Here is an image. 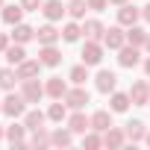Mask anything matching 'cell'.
<instances>
[{
	"label": "cell",
	"mask_w": 150,
	"mask_h": 150,
	"mask_svg": "<svg viewBox=\"0 0 150 150\" xmlns=\"http://www.w3.org/2000/svg\"><path fill=\"white\" fill-rule=\"evenodd\" d=\"M24 112H27V97H24V94H9V97L3 100V115L21 118Z\"/></svg>",
	"instance_id": "1"
},
{
	"label": "cell",
	"mask_w": 150,
	"mask_h": 150,
	"mask_svg": "<svg viewBox=\"0 0 150 150\" xmlns=\"http://www.w3.org/2000/svg\"><path fill=\"white\" fill-rule=\"evenodd\" d=\"M141 62V53H138V47H132V44H124L121 50H118V65L121 68H135Z\"/></svg>",
	"instance_id": "2"
},
{
	"label": "cell",
	"mask_w": 150,
	"mask_h": 150,
	"mask_svg": "<svg viewBox=\"0 0 150 150\" xmlns=\"http://www.w3.org/2000/svg\"><path fill=\"white\" fill-rule=\"evenodd\" d=\"M21 94L27 97V103H38V100H41L47 91H44V86H41V83L33 77V80H24V88H21Z\"/></svg>",
	"instance_id": "3"
},
{
	"label": "cell",
	"mask_w": 150,
	"mask_h": 150,
	"mask_svg": "<svg viewBox=\"0 0 150 150\" xmlns=\"http://www.w3.org/2000/svg\"><path fill=\"white\" fill-rule=\"evenodd\" d=\"M65 103H68V109H86V103H88V91H86L83 86H77V88H68V94H65Z\"/></svg>",
	"instance_id": "4"
},
{
	"label": "cell",
	"mask_w": 150,
	"mask_h": 150,
	"mask_svg": "<svg viewBox=\"0 0 150 150\" xmlns=\"http://www.w3.org/2000/svg\"><path fill=\"white\" fill-rule=\"evenodd\" d=\"M103 44H106L109 50H121V47L127 44V33H124L121 27H109L106 35H103Z\"/></svg>",
	"instance_id": "5"
},
{
	"label": "cell",
	"mask_w": 150,
	"mask_h": 150,
	"mask_svg": "<svg viewBox=\"0 0 150 150\" xmlns=\"http://www.w3.org/2000/svg\"><path fill=\"white\" fill-rule=\"evenodd\" d=\"M83 62L91 68V65H100L103 62V44H97V41H86V47H83Z\"/></svg>",
	"instance_id": "6"
},
{
	"label": "cell",
	"mask_w": 150,
	"mask_h": 150,
	"mask_svg": "<svg viewBox=\"0 0 150 150\" xmlns=\"http://www.w3.org/2000/svg\"><path fill=\"white\" fill-rule=\"evenodd\" d=\"M38 62H41L44 68H56V65L62 62V53L56 50V44H41V50H38Z\"/></svg>",
	"instance_id": "7"
},
{
	"label": "cell",
	"mask_w": 150,
	"mask_h": 150,
	"mask_svg": "<svg viewBox=\"0 0 150 150\" xmlns=\"http://www.w3.org/2000/svg\"><path fill=\"white\" fill-rule=\"evenodd\" d=\"M138 18H141V9H138V6H129V3L118 6V24H121V27H132Z\"/></svg>",
	"instance_id": "8"
},
{
	"label": "cell",
	"mask_w": 150,
	"mask_h": 150,
	"mask_svg": "<svg viewBox=\"0 0 150 150\" xmlns=\"http://www.w3.org/2000/svg\"><path fill=\"white\" fill-rule=\"evenodd\" d=\"M35 38H38V44H56L59 38H62V33L53 27V21L50 24H44V27H38L35 30Z\"/></svg>",
	"instance_id": "9"
},
{
	"label": "cell",
	"mask_w": 150,
	"mask_h": 150,
	"mask_svg": "<svg viewBox=\"0 0 150 150\" xmlns=\"http://www.w3.org/2000/svg\"><path fill=\"white\" fill-rule=\"evenodd\" d=\"M68 129L71 132H88L91 129V118H86L80 109H74V115L68 118Z\"/></svg>",
	"instance_id": "10"
},
{
	"label": "cell",
	"mask_w": 150,
	"mask_h": 150,
	"mask_svg": "<svg viewBox=\"0 0 150 150\" xmlns=\"http://www.w3.org/2000/svg\"><path fill=\"white\" fill-rule=\"evenodd\" d=\"M94 83H97V91L109 94V91H115V86H118V77H115V71H100L97 77H94Z\"/></svg>",
	"instance_id": "11"
},
{
	"label": "cell",
	"mask_w": 150,
	"mask_h": 150,
	"mask_svg": "<svg viewBox=\"0 0 150 150\" xmlns=\"http://www.w3.org/2000/svg\"><path fill=\"white\" fill-rule=\"evenodd\" d=\"M38 71H41L38 59H24L18 65V80H33V77H38Z\"/></svg>",
	"instance_id": "12"
},
{
	"label": "cell",
	"mask_w": 150,
	"mask_h": 150,
	"mask_svg": "<svg viewBox=\"0 0 150 150\" xmlns=\"http://www.w3.org/2000/svg\"><path fill=\"white\" fill-rule=\"evenodd\" d=\"M83 35H86L88 41H100V38L106 35V27H103L100 21H94V18H91V21H86V24H83Z\"/></svg>",
	"instance_id": "13"
},
{
	"label": "cell",
	"mask_w": 150,
	"mask_h": 150,
	"mask_svg": "<svg viewBox=\"0 0 150 150\" xmlns=\"http://www.w3.org/2000/svg\"><path fill=\"white\" fill-rule=\"evenodd\" d=\"M44 91H47L53 100H62V97L68 94V86H65V80H62V77H50V80H47V86H44Z\"/></svg>",
	"instance_id": "14"
},
{
	"label": "cell",
	"mask_w": 150,
	"mask_h": 150,
	"mask_svg": "<svg viewBox=\"0 0 150 150\" xmlns=\"http://www.w3.org/2000/svg\"><path fill=\"white\" fill-rule=\"evenodd\" d=\"M129 100H132L135 106H147V100H150V86H147V83H135V86L129 88Z\"/></svg>",
	"instance_id": "15"
},
{
	"label": "cell",
	"mask_w": 150,
	"mask_h": 150,
	"mask_svg": "<svg viewBox=\"0 0 150 150\" xmlns=\"http://www.w3.org/2000/svg\"><path fill=\"white\" fill-rule=\"evenodd\" d=\"M109 127H112V112L97 109V112L91 115V129H94V132H106Z\"/></svg>",
	"instance_id": "16"
},
{
	"label": "cell",
	"mask_w": 150,
	"mask_h": 150,
	"mask_svg": "<svg viewBox=\"0 0 150 150\" xmlns=\"http://www.w3.org/2000/svg\"><path fill=\"white\" fill-rule=\"evenodd\" d=\"M41 12H44V18H47V21H59V18L68 12V9L62 6V0H44Z\"/></svg>",
	"instance_id": "17"
},
{
	"label": "cell",
	"mask_w": 150,
	"mask_h": 150,
	"mask_svg": "<svg viewBox=\"0 0 150 150\" xmlns=\"http://www.w3.org/2000/svg\"><path fill=\"white\" fill-rule=\"evenodd\" d=\"M124 141H127V132H124V129L109 127V129L103 132V144H106V147H112V150H115V147H124Z\"/></svg>",
	"instance_id": "18"
},
{
	"label": "cell",
	"mask_w": 150,
	"mask_h": 150,
	"mask_svg": "<svg viewBox=\"0 0 150 150\" xmlns=\"http://www.w3.org/2000/svg\"><path fill=\"white\" fill-rule=\"evenodd\" d=\"M3 24H9V27H15V24H21V18H24V6L18 3V6H3Z\"/></svg>",
	"instance_id": "19"
},
{
	"label": "cell",
	"mask_w": 150,
	"mask_h": 150,
	"mask_svg": "<svg viewBox=\"0 0 150 150\" xmlns=\"http://www.w3.org/2000/svg\"><path fill=\"white\" fill-rule=\"evenodd\" d=\"M12 38H15L18 44H27V41H33V38H35V30H33L30 24H15V33H12Z\"/></svg>",
	"instance_id": "20"
},
{
	"label": "cell",
	"mask_w": 150,
	"mask_h": 150,
	"mask_svg": "<svg viewBox=\"0 0 150 150\" xmlns=\"http://www.w3.org/2000/svg\"><path fill=\"white\" fill-rule=\"evenodd\" d=\"M24 135H27V127H24V124H12V127L6 129V138H9L12 144H18V147H24V144H27V138H24Z\"/></svg>",
	"instance_id": "21"
},
{
	"label": "cell",
	"mask_w": 150,
	"mask_h": 150,
	"mask_svg": "<svg viewBox=\"0 0 150 150\" xmlns=\"http://www.w3.org/2000/svg\"><path fill=\"white\" fill-rule=\"evenodd\" d=\"M109 109H112V112H127V109H129V94H124V91H112Z\"/></svg>",
	"instance_id": "22"
},
{
	"label": "cell",
	"mask_w": 150,
	"mask_h": 150,
	"mask_svg": "<svg viewBox=\"0 0 150 150\" xmlns=\"http://www.w3.org/2000/svg\"><path fill=\"white\" fill-rule=\"evenodd\" d=\"M44 112H38V109H33V112H24V127L27 129H38V127H44Z\"/></svg>",
	"instance_id": "23"
},
{
	"label": "cell",
	"mask_w": 150,
	"mask_h": 150,
	"mask_svg": "<svg viewBox=\"0 0 150 150\" xmlns=\"http://www.w3.org/2000/svg\"><path fill=\"white\" fill-rule=\"evenodd\" d=\"M124 132H127V138H129V141H144V135H147V129H144V124H141V121H129Z\"/></svg>",
	"instance_id": "24"
},
{
	"label": "cell",
	"mask_w": 150,
	"mask_h": 150,
	"mask_svg": "<svg viewBox=\"0 0 150 150\" xmlns=\"http://www.w3.org/2000/svg\"><path fill=\"white\" fill-rule=\"evenodd\" d=\"M144 41H147V33L141 30V27H129V33H127V44H132V47H144Z\"/></svg>",
	"instance_id": "25"
},
{
	"label": "cell",
	"mask_w": 150,
	"mask_h": 150,
	"mask_svg": "<svg viewBox=\"0 0 150 150\" xmlns=\"http://www.w3.org/2000/svg\"><path fill=\"white\" fill-rule=\"evenodd\" d=\"M6 59H9V65H21L24 59H27V50H24V44H12V47H6Z\"/></svg>",
	"instance_id": "26"
},
{
	"label": "cell",
	"mask_w": 150,
	"mask_h": 150,
	"mask_svg": "<svg viewBox=\"0 0 150 150\" xmlns=\"http://www.w3.org/2000/svg\"><path fill=\"white\" fill-rule=\"evenodd\" d=\"M80 35H83V27H80V24H74V21H71V24H65V27H62V38H65L68 44L80 41Z\"/></svg>",
	"instance_id": "27"
},
{
	"label": "cell",
	"mask_w": 150,
	"mask_h": 150,
	"mask_svg": "<svg viewBox=\"0 0 150 150\" xmlns=\"http://www.w3.org/2000/svg\"><path fill=\"white\" fill-rule=\"evenodd\" d=\"M15 80H18V71H12V68L0 71V88H3V91H12L15 88Z\"/></svg>",
	"instance_id": "28"
},
{
	"label": "cell",
	"mask_w": 150,
	"mask_h": 150,
	"mask_svg": "<svg viewBox=\"0 0 150 150\" xmlns=\"http://www.w3.org/2000/svg\"><path fill=\"white\" fill-rule=\"evenodd\" d=\"M86 80H88V65H86V62H83V65H74V68H71V83H74V86H83Z\"/></svg>",
	"instance_id": "29"
},
{
	"label": "cell",
	"mask_w": 150,
	"mask_h": 150,
	"mask_svg": "<svg viewBox=\"0 0 150 150\" xmlns=\"http://www.w3.org/2000/svg\"><path fill=\"white\" fill-rule=\"evenodd\" d=\"M65 115H68V103H62V100L50 103V109H47V118L50 121H65Z\"/></svg>",
	"instance_id": "30"
},
{
	"label": "cell",
	"mask_w": 150,
	"mask_h": 150,
	"mask_svg": "<svg viewBox=\"0 0 150 150\" xmlns=\"http://www.w3.org/2000/svg\"><path fill=\"white\" fill-rule=\"evenodd\" d=\"M74 141V132L71 129H56L53 135H50V144H56V147H68Z\"/></svg>",
	"instance_id": "31"
},
{
	"label": "cell",
	"mask_w": 150,
	"mask_h": 150,
	"mask_svg": "<svg viewBox=\"0 0 150 150\" xmlns=\"http://www.w3.org/2000/svg\"><path fill=\"white\" fill-rule=\"evenodd\" d=\"M86 9H88L86 0H71L68 3V15L71 18H86Z\"/></svg>",
	"instance_id": "32"
},
{
	"label": "cell",
	"mask_w": 150,
	"mask_h": 150,
	"mask_svg": "<svg viewBox=\"0 0 150 150\" xmlns=\"http://www.w3.org/2000/svg\"><path fill=\"white\" fill-rule=\"evenodd\" d=\"M30 144H33V147H47V144H50V135L44 132V127L33 129V138H30Z\"/></svg>",
	"instance_id": "33"
},
{
	"label": "cell",
	"mask_w": 150,
	"mask_h": 150,
	"mask_svg": "<svg viewBox=\"0 0 150 150\" xmlns=\"http://www.w3.org/2000/svg\"><path fill=\"white\" fill-rule=\"evenodd\" d=\"M100 144H103V138H100V135H94V132H88V135H86V132H83V147H88V150H97Z\"/></svg>",
	"instance_id": "34"
},
{
	"label": "cell",
	"mask_w": 150,
	"mask_h": 150,
	"mask_svg": "<svg viewBox=\"0 0 150 150\" xmlns=\"http://www.w3.org/2000/svg\"><path fill=\"white\" fill-rule=\"evenodd\" d=\"M21 6H24V12H38L44 6V0H21Z\"/></svg>",
	"instance_id": "35"
},
{
	"label": "cell",
	"mask_w": 150,
	"mask_h": 150,
	"mask_svg": "<svg viewBox=\"0 0 150 150\" xmlns=\"http://www.w3.org/2000/svg\"><path fill=\"white\" fill-rule=\"evenodd\" d=\"M88 3V9H94V12H103L106 6H109V0H86Z\"/></svg>",
	"instance_id": "36"
},
{
	"label": "cell",
	"mask_w": 150,
	"mask_h": 150,
	"mask_svg": "<svg viewBox=\"0 0 150 150\" xmlns=\"http://www.w3.org/2000/svg\"><path fill=\"white\" fill-rule=\"evenodd\" d=\"M9 35H12V33H0V50L9 47Z\"/></svg>",
	"instance_id": "37"
},
{
	"label": "cell",
	"mask_w": 150,
	"mask_h": 150,
	"mask_svg": "<svg viewBox=\"0 0 150 150\" xmlns=\"http://www.w3.org/2000/svg\"><path fill=\"white\" fill-rule=\"evenodd\" d=\"M141 18H144V21H147V24H150V3H147V6H144V9H141Z\"/></svg>",
	"instance_id": "38"
},
{
	"label": "cell",
	"mask_w": 150,
	"mask_h": 150,
	"mask_svg": "<svg viewBox=\"0 0 150 150\" xmlns=\"http://www.w3.org/2000/svg\"><path fill=\"white\" fill-rule=\"evenodd\" d=\"M144 74H147V77H150V56L144 59Z\"/></svg>",
	"instance_id": "39"
},
{
	"label": "cell",
	"mask_w": 150,
	"mask_h": 150,
	"mask_svg": "<svg viewBox=\"0 0 150 150\" xmlns=\"http://www.w3.org/2000/svg\"><path fill=\"white\" fill-rule=\"evenodd\" d=\"M109 3H115V6H124V3H129V0H109Z\"/></svg>",
	"instance_id": "40"
},
{
	"label": "cell",
	"mask_w": 150,
	"mask_h": 150,
	"mask_svg": "<svg viewBox=\"0 0 150 150\" xmlns=\"http://www.w3.org/2000/svg\"><path fill=\"white\" fill-rule=\"evenodd\" d=\"M144 47H147V53H150V35H147V41H144Z\"/></svg>",
	"instance_id": "41"
},
{
	"label": "cell",
	"mask_w": 150,
	"mask_h": 150,
	"mask_svg": "<svg viewBox=\"0 0 150 150\" xmlns=\"http://www.w3.org/2000/svg\"><path fill=\"white\" fill-rule=\"evenodd\" d=\"M144 141H147V144H150V132H147V135H144Z\"/></svg>",
	"instance_id": "42"
},
{
	"label": "cell",
	"mask_w": 150,
	"mask_h": 150,
	"mask_svg": "<svg viewBox=\"0 0 150 150\" xmlns=\"http://www.w3.org/2000/svg\"><path fill=\"white\" fill-rule=\"evenodd\" d=\"M3 135H6V132H3V127H0V138H3Z\"/></svg>",
	"instance_id": "43"
},
{
	"label": "cell",
	"mask_w": 150,
	"mask_h": 150,
	"mask_svg": "<svg viewBox=\"0 0 150 150\" xmlns=\"http://www.w3.org/2000/svg\"><path fill=\"white\" fill-rule=\"evenodd\" d=\"M0 9H3V0H0Z\"/></svg>",
	"instance_id": "44"
},
{
	"label": "cell",
	"mask_w": 150,
	"mask_h": 150,
	"mask_svg": "<svg viewBox=\"0 0 150 150\" xmlns=\"http://www.w3.org/2000/svg\"><path fill=\"white\" fill-rule=\"evenodd\" d=\"M0 112H3V103H0Z\"/></svg>",
	"instance_id": "45"
},
{
	"label": "cell",
	"mask_w": 150,
	"mask_h": 150,
	"mask_svg": "<svg viewBox=\"0 0 150 150\" xmlns=\"http://www.w3.org/2000/svg\"><path fill=\"white\" fill-rule=\"evenodd\" d=\"M147 106H150V100H147Z\"/></svg>",
	"instance_id": "46"
}]
</instances>
